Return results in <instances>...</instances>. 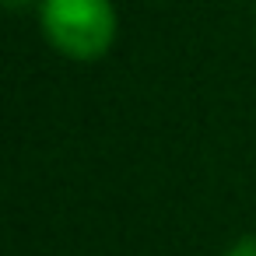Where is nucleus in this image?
<instances>
[{"label": "nucleus", "instance_id": "nucleus-1", "mask_svg": "<svg viewBox=\"0 0 256 256\" xmlns=\"http://www.w3.org/2000/svg\"><path fill=\"white\" fill-rule=\"evenodd\" d=\"M39 28L64 60L95 64L120 36V14L112 0H39Z\"/></svg>", "mask_w": 256, "mask_h": 256}, {"label": "nucleus", "instance_id": "nucleus-2", "mask_svg": "<svg viewBox=\"0 0 256 256\" xmlns=\"http://www.w3.org/2000/svg\"><path fill=\"white\" fill-rule=\"evenodd\" d=\"M224 256H256V235H242L238 242H232Z\"/></svg>", "mask_w": 256, "mask_h": 256}]
</instances>
